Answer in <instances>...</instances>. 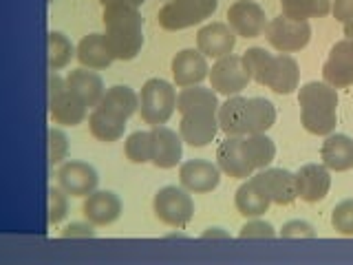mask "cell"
Masks as SVG:
<instances>
[{
  "label": "cell",
  "instance_id": "obj_25",
  "mask_svg": "<svg viewBox=\"0 0 353 265\" xmlns=\"http://www.w3.org/2000/svg\"><path fill=\"white\" fill-rule=\"evenodd\" d=\"M320 159L329 170L345 173L353 168V139L349 135H327L320 148Z\"/></svg>",
  "mask_w": 353,
  "mask_h": 265
},
{
  "label": "cell",
  "instance_id": "obj_18",
  "mask_svg": "<svg viewBox=\"0 0 353 265\" xmlns=\"http://www.w3.org/2000/svg\"><path fill=\"white\" fill-rule=\"evenodd\" d=\"M216 113H185L179 121V135L192 148H203L219 132Z\"/></svg>",
  "mask_w": 353,
  "mask_h": 265
},
{
  "label": "cell",
  "instance_id": "obj_9",
  "mask_svg": "<svg viewBox=\"0 0 353 265\" xmlns=\"http://www.w3.org/2000/svg\"><path fill=\"white\" fill-rule=\"evenodd\" d=\"M265 38L279 53H296L312 40V25L307 20H292L281 14L268 22Z\"/></svg>",
  "mask_w": 353,
  "mask_h": 265
},
{
  "label": "cell",
  "instance_id": "obj_42",
  "mask_svg": "<svg viewBox=\"0 0 353 265\" xmlns=\"http://www.w3.org/2000/svg\"><path fill=\"white\" fill-rule=\"evenodd\" d=\"M99 5L102 7H110V5H126V7H135V9H139L146 0H97Z\"/></svg>",
  "mask_w": 353,
  "mask_h": 265
},
{
  "label": "cell",
  "instance_id": "obj_27",
  "mask_svg": "<svg viewBox=\"0 0 353 265\" xmlns=\"http://www.w3.org/2000/svg\"><path fill=\"white\" fill-rule=\"evenodd\" d=\"M245 115L248 99L241 95H232L219 106V128L225 132V137H243L245 135Z\"/></svg>",
  "mask_w": 353,
  "mask_h": 265
},
{
  "label": "cell",
  "instance_id": "obj_39",
  "mask_svg": "<svg viewBox=\"0 0 353 265\" xmlns=\"http://www.w3.org/2000/svg\"><path fill=\"white\" fill-rule=\"evenodd\" d=\"M281 237L283 239H314L316 237V230L307 224V221H287V224L281 228Z\"/></svg>",
  "mask_w": 353,
  "mask_h": 265
},
{
  "label": "cell",
  "instance_id": "obj_4",
  "mask_svg": "<svg viewBox=\"0 0 353 265\" xmlns=\"http://www.w3.org/2000/svg\"><path fill=\"white\" fill-rule=\"evenodd\" d=\"M176 108V91L161 77H150L143 82L139 93V115L150 126L165 124Z\"/></svg>",
  "mask_w": 353,
  "mask_h": 265
},
{
  "label": "cell",
  "instance_id": "obj_28",
  "mask_svg": "<svg viewBox=\"0 0 353 265\" xmlns=\"http://www.w3.org/2000/svg\"><path fill=\"white\" fill-rule=\"evenodd\" d=\"M95 108H102L106 113L121 117V119H128L130 115H135L139 110V95L132 91L130 86H110L106 88L104 97L99 99V104Z\"/></svg>",
  "mask_w": 353,
  "mask_h": 265
},
{
  "label": "cell",
  "instance_id": "obj_2",
  "mask_svg": "<svg viewBox=\"0 0 353 265\" xmlns=\"http://www.w3.org/2000/svg\"><path fill=\"white\" fill-rule=\"evenodd\" d=\"M252 80L259 82L261 86H268L270 91L279 95H290L298 88V80H301V69L298 62L287 53L272 55L261 47H252L243 53Z\"/></svg>",
  "mask_w": 353,
  "mask_h": 265
},
{
  "label": "cell",
  "instance_id": "obj_33",
  "mask_svg": "<svg viewBox=\"0 0 353 265\" xmlns=\"http://www.w3.org/2000/svg\"><path fill=\"white\" fill-rule=\"evenodd\" d=\"M47 42H49V66H51V71L64 69V66L69 64L71 58L75 55L73 42L66 38L62 31H51L47 36Z\"/></svg>",
  "mask_w": 353,
  "mask_h": 265
},
{
  "label": "cell",
  "instance_id": "obj_22",
  "mask_svg": "<svg viewBox=\"0 0 353 265\" xmlns=\"http://www.w3.org/2000/svg\"><path fill=\"white\" fill-rule=\"evenodd\" d=\"M263 181L265 190H268L272 204L276 206H290L298 199L296 188V175L285 168H263L256 173Z\"/></svg>",
  "mask_w": 353,
  "mask_h": 265
},
{
  "label": "cell",
  "instance_id": "obj_10",
  "mask_svg": "<svg viewBox=\"0 0 353 265\" xmlns=\"http://www.w3.org/2000/svg\"><path fill=\"white\" fill-rule=\"evenodd\" d=\"M228 25L241 38H259L268 29V16L254 0H236L228 9Z\"/></svg>",
  "mask_w": 353,
  "mask_h": 265
},
{
  "label": "cell",
  "instance_id": "obj_21",
  "mask_svg": "<svg viewBox=\"0 0 353 265\" xmlns=\"http://www.w3.org/2000/svg\"><path fill=\"white\" fill-rule=\"evenodd\" d=\"M216 166L221 173L234 179H248L254 175V168L243 150V137H225L216 146Z\"/></svg>",
  "mask_w": 353,
  "mask_h": 265
},
{
  "label": "cell",
  "instance_id": "obj_13",
  "mask_svg": "<svg viewBox=\"0 0 353 265\" xmlns=\"http://www.w3.org/2000/svg\"><path fill=\"white\" fill-rule=\"evenodd\" d=\"M323 77L325 82L334 88H345L353 84V42L340 40L329 51L327 60L323 64Z\"/></svg>",
  "mask_w": 353,
  "mask_h": 265
},
{
  "label": "cell",
  "instance_id": "obj_36",
  "mask_svg": "<svg viewBox=\"0 0 353 265\" xmlns=\"http://www.w3.org/2000/svg\"><path fill=\"white\" fill-rule=\"evenodd\" d=\"M69 213V195H66L62 188H51L49 190V224L55 226L66 217Z\"/></svg>",
  "mask_w": 353,
  "mask_h": 265
},
{
  "label": "cell",
  "instance_id": "obj_29",
  "mask_svg": "<svg viewBox=\"0 0 353 265\" xmlns=\"http://www.w3.org/2000/svg\"><path fill=\"white\" fill-rule=\"evenodd\" d=\"M126 121L128 119L115 117L102 108H93V113L88 115V130H91V135L95 139L104 141V144H113L124 137Z\"/></svg>",
  "mask_w": 353,
  "mask_h": 265
},
{
  "label": "cell",
  "instance_id": "obj_6",
  "mask_svg": "<svg viewBox=\"0 0 353 265\" xmlns=\"http://www.w3.org/2000/svg\"><path fill=\"white\" fill-rule=\"evenodd\" d=\"M219 0H168L157 14L159 27L165 31H181L203 22L216 11Z\"/></svg>",
  "mask_w": 353,
  "mask_h": 265
},
{
  "label": "cell",
  "instance_id": "obj_11",
  "mask_svg": "<svg viewBox=\"0 0 353 265\" xmlns=\"http://www.w3.org/2000/svg\"><path fill=\"white\" fill-rule=\"evenodd\" d=\"M170 73L179 88L201 84L210 75L208 58L199 49H181L170 62Z\"/></svg>",
  "mask_w": 353,
  "mask_h": 265
},
{
  "label": "cell",
  "instance_id": "obj_31",
  "mask_svg": "<svg viewBox=\"0 0 353 265\" xmlns=\"http://www.w3.org/2000/svg\"><path fill=\"white\" fill-rule=\"evenodd\" d=\"M243 150L254 170H263L274 161L276 146L265 132H254V135H243Z\"/></svg>",
  "mask_w": 353,
  "mask_h": 265
},
{
  "label": "cell",
  "instance_id": "obj_20",
  "mask_svg": "<svg viewBox=\"0 0 353 265\" xmlns=\"http://www.w3.org/2000/svg\"><path fill=\"white\" fill-rule=\"evenodd\" d=\"M82 215L88 224L95 228H104L115 224L121 215V202L115 193L110 190H95L91 193L82 204Z\"/></svg>",
  "mask_w": 353,
  "mask_h": 265
},
{
  "label": "cell",
  "instance_id": "obj_23",
  "mask_svg": "<svg viewBox=\"0 0 353 265\" xmlns=\"http://www.w3.org/2000/svg\"><path fill=\"white\" fill-rule=\"evenodd\" d=\"M64 80L69 84L71 91L80 97L88 108H95L99 104V99H102L106 93L102 77H99L93 69H84L82 66V69L71 71Z\"/></svg>",
  "mask_w": 353,
  "mask_h": 265
},
{
  "label": "cell",
  "instance_id": "obj_26",
  "mask_svg": "<svg viewBox=\"0 0 353 265\" xmlns=\"http://www.w3.org/2000/svg\"><path fill=\"white\" fill-rule=\"evenodd\" d=\"M75 58L84 69H93V71H102L113 62V55H110L102 33H88V36H84L77 42Z\"/></svg>",
  "mask_w": 353,
  "mask_h": 265
},
{
  "label": "cell",
  "instance_id": "obj_37",
  "mask_svg": "<svg viewBox=\"0 0 353 265\" xmlns=\"http://www.w3.org/2000/svg\"><path fill=\"white\" fill-rule=\"evenodd\" d=\"M69 155V139H66L64 130L60 128H49V161L62 164Z\"/></svg>",
  "mask_w": 353,
  "mask_h": 265
},
{
  "label": "cell",
  "instance_id": "obj_24",
  "mask_svg": "<svg viewBox=\"0 0 353 265\" xmlns=\"http://www.w3.org/2000/svg\"><path fill=\"white\" fill-rule=\"evenodd\" d=\"M219 99L212 86L205 88L201 84L185 86L176 93V110L185 113H219Z\"/></svg>",
  "mask_w": 353,
  "mask_h": 265
},
{
  "label": "cell",
  "instance_id": "obj_3",
  "mask_svg": "<svg viewBox=\"0 0 353 265\" xmlns=\"http://www.w3.org/2000/svg\"><path fill=\"white\" fill-rule=\"evenodd\" d=\"M301 121L312 135H331L338 124V93L327 82H307L298 91Z\"/></svg>",
  "mask_w": 353,
  "mask_h": 265
},
{
  "label": "cell",
  "instance_id": "obj_40",
  "mask_svg": "<svg viewBox=\"0 0 353 265\" xmlns=\"http://www.w3.org/2000/svg\"><path fill=\"white\" fill-rule=\"evenodd\" d=\"M331 14L338 22L347 25L353 20V0H331Z\"/></svg>",
  "mask_w": 353,
  "mask_h": 265
},
{
  "label": "cell",
  "instance_id": "obj_35",
  "mask_svg": "<svg viewBox=\"0 0 353 265\" xmlns=\"http://www.w3.org/2000/svg\"><path fill=\"white\" fill-rule=\"evenodd\" d=\"M331 226L342 237H353V199L340 202L331 213Z\"/></svg>",
  "mask_w": 353,
  "mask_h": 265
},
{
  "label": "cell",
  "instance_id": "obj_16",
  "mask_svg": "<svg viewBox=\"0 0 353 265\" xmlns=\"http://www.w3.org/2000/svg\"><path fill=\"white\" fill-rule=\"evenodd\" d=\"M294 175H296L298 197H301L303 202L318 204L327 197L331 188V175L325 164H305Z\"/></svg>",
  "mask_w": 353,
  "mask_h": 265
},
{
  "label": "cell",
  "instance_id": "obj_19",
  "mask_svg": "<svg viewBox=\"0 0 353 265\" xmlns=\"http://www.w3.org/2000/svg\"><path fill=\"white\" fill-rule=\"evenodd\" d=\"M234 206L239 210V215L245 219H256L268 213L272 206V199L268 190H265L263 181L259 179V175L248 177V179L239 186V190L234 195Z\"/></svg>",
  "mask_w": 353,
  "mask_h": 265
},
{
  "label": "cell",
  "instance_id": "obj_32",
  "mask_svg": "<svg viewBox=\"0 0 353 265\" xmlns=\"http://www.w3.org/2000/svg\"><path fill=\"white\" fill-rule=\"evenodd\" d=\"M283 16L292 20H312L325 18L331 14V0H281Z\"/></svg>",
  "mask_w": 353,
  "mask_h": 265
},
{
  "label": "cell",
  "instance_id": "obj_14",
  "mask_svg": "<svg viewBox=\"0 0 353 265\" xmlns=\"http://www.w3.org/2000/svg\"><path fill=\"white\" fill-rule=\"evenodd\" d=\"M221 181V168L212 161L192 159L179 166V184L188 193L205 195L212 193Z\"/></svg>",
  "mask_w": 353,
  "mask_h": 265
},
{
  "label": "cell",
  "instance_id": "obj_30",
  "mask_svg": "<svg viewBox=\"0 0 353 265\" xmlns=\"http://www.w3.org/2000/svg\"><path fill=\"white\" fill-rule=\"evenodd\" d=\"M276 121V108L265 97L248 99V115H245V135L254 132H268Z\"/></svg>",
  "mask_w": 353,
  "mask_h": 265
},
{
  "label": "cell",
  "instance_id": "obj_15",
  "mask_svg": "<svg viewBox=\"0 0 353 265\" xmlns=\"http://www.w3.org/2000/svg\"><path fill=\"white\" fill-rule=\"evenodd\" d=\"M234 44H236V33L225 22H210V25L201 27L196 33V49L205 58L212 60L230 55L234 51Z\"/></svg>",
  "mask_w": 353,
  "mask_h": 265
},
{
  "label": "cell",
  "instance_id": "obj_43",
  "mask_svg": "<svg viewBox=\"0 0 353 265\" xmlns=\"http://www.w3.org/2000/svg\"><path fill=\"white\" fill-rule=\"evenodd\" d=\"M201 239H230V235L221 230V228H208L201 235Z\"/></svg>",
  "mask_w": 353,
  "mask_h": 265
},
{
  "label": "cell",
  "instance_id": "obj_7",
  "mask_svg": "<svg viewBox=\"0 0 353 265\" xmlns=\"http://www.w3.org/2000/svg\"><path fill=\"white\" fill-rule=\"evenodd\" d=\"M88 106L77 97L64 77L51 73L49 77V113L51 119L60 126H77L86 119Z\"/></svg>",
  "mask_w": 353,
  "mask_h": 265
},
{
  "label": "cell",
  "instance_id": "obj_17",
  "mask_svg": "<svg viewBox=\"0 0 353 265\" xmlns=\"http://www.w3.org/2000/svg\"><path fill=\"white\" fill-rule=\"evenodd\" d=\"M150 137H152V157L150 164L157 166V168H174L176 164L181 161V153H183V139L181 135L168 126H152L150 128Z\"/></svg>",
  "mask_w": 353,
  "mask_h": 265
},
{
  "label": "cell",
  "instance_id": "obj_8",
  "mask_svg": "<svg viewBox=\"0 0 353 265\" xmlns=\"http://www.w3.org/2000/svg\"><path fill=\"white\" fill-rule=\"evenodd\" d=\"M208 77H210V86H212L219 95L232 97V95H239L243 88H248L252 73L243 55L230 53L212 64Z\"/></svg>",
  "mask_w": 353,
  "mask_h": 265
},
{
  "label": "cell",
  "instance_id": "obj_1",
  "mask_svg": "<svg viewBox=\"0 0 353 265\" xmlns=\"http://www.w3.org/2000/svg\"><path fill=\"white\" fill-rule=\"evenodd\" d=\"M104 42L113 60L128 62L137 58L143 47V18L139 9L126 5H110L102 11Z\"/></svg>",
  "mask_w": 353,
  "mask_h": 265
},
{
  "label": "cell",
  "instance_id": "obj_34",
  "mask_svg": "<svg viewBox=\"0 0 353 265\" xmlns=\"http://www.w3.org/2000/svg\"><path fill=\"white\" fill-rule=\"evenodd\" d=\"M126 159L132 164H148L152 157V137L150 130H135L126 137Z\"/></svg>",
  "mask_w": 353,
  "mask_h": 265
},
{
  "label": "cell",
  "instance_id": "obj_44",
  "mask_svg": "<svg viewBox=\"0 0 353 265\" xmlns=\"http://www.w3.org/2000/svg\"><path fill=\"white\" fill-rule=\"evenodd\" d=\"M345 36H347V40H351V42H353V20H351V22H347V25H345Z\"/></svg>",
  "mask_w": 353,
  "mask_h": 265
},
{
  "label": "cell",
  "instance_id": "obj_5",
  "mask_svg": "<svg viewBox=\"0 0 353 265\" xmlns=\"http://www.w3.org/2000/svg\"><path fill=\"white\" fill-rule=\"evenodd\" d=\"M152 213L163 226L181 230L194 217V202L183 186H163L152 199Z\"/></svg>",
  "mask_w": 353,
  "mask_h": 265
},
{
  "label": "cell",
  "instance_id": "obj_12",
  "mask_svg": "<svg viewBox=\"0 0 353 265\" xmlns=\"http://www.w3.org/2000/svg\"><path fill=\"white\" fill-rule=\"evenodd\" d=\"M97 170L86 161H64L58 168V186L71 197H88L97 188Z\"/></svg>",
  "mask_w": 353,
  "mask_h": 265
},
{
  "label": "cell",
  "instance_id": "obj_41",
  "mask_svg": "<svg viewBox=\"0 0 353 265\" xmlns=\"http://www.w3.org/2000/svg\"><path fill=\"white\" fill-rule=\"evenodd\" d=\"M60 235L64 239H75V237L91 239V237H95V232H93V224H71V226H66Z\"/></svg>",
  "mask_w": 353,
  "mask_h": 265
},
{
  "label": "cell",
  "instance_id": "obj_38",
  "mask_svg": "<svg viewBox=\"0 0 353 265\" xmlns=\"http://www.w3.org/2000/svg\"><path fill=\"white\" fill-rule=\"evenodd\" d=\"M239 237L241 239H274L276 230H274L272 224H268V221H261L256 217V219H250L248 224L241 228Z\"/></svg>",
  "mask_w": 353,
  "mask_h": 265
}]
</instances>
